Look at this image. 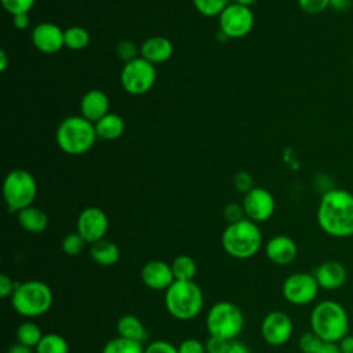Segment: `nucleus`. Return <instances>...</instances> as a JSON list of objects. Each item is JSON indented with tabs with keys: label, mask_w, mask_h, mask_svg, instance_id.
Returning a JSON list of instances; mask_svg holds the SVG:
<instances>
[{
	"label": "nucleus",
	"mask_w": 353,
	"mask_h": 353,
	"mask_svg": "<svg viewBox=\"0 0 353 353\" xmlns=\"http://www.w3.org/2000/svg\"><path fill=\"white\" fill-rule=\"evenodd\" d=\"M109 105L110 101L106 92L98 88H92L87 91L80 101V116L90 120L91 123H97L110 112Z\"/></svg>",
	"instance_id": "obj_19"
},
{
	"label": "nucleus",
	"mask_w": 353,
	"mask_h": 353,
	"mask_svg": "<svg viewBox=\"0 0 353 353\" xmlns=\"http://www.w3.org/2000/svg\"><path fill=\"white\" fill-rule=\"evenodd\" d=\"M310 330L324 342H339L349 334L350 320L346 309L336 301L325 299L314 305L309 317Z\"/></svg>",
	"instance_id": "obj_2"
},
{
	"label": "nucleus",
	"mask_w": 353,
	"mask_h": 353,
	"mask_svg": "<svg viewBox=\"0 0 353 353\" xmlns=\"http://www.w3.org/2000/svg\"><path fill=\"white\" fill-rule=\"evenodd\" d=\"M223 353H250V350H248L245 343L234 339V341H230L228 343V347L225 349Z\"/></svg>",
	"instance_id": "obj_42"
},
{
	"label": "nucleus",
	"mask_w": 353,
	"mask_h": 353,
	"mask_svg": "<svg viewBox=\"0 0 353 353\" xmlns=\"http://www.w3.org/2000/svg\"><path fill=\"white\" fill-rule=\"evenodd\" d=\"M116 54L117 57L124 62H131L134 61L135 58L141 57L139 55V48L137 47V44L131 40H121L117 47H116Z\"/></svg>",
	"instance_id": "obj_33"
},
{
	"label": "nucleus",
	"mask_w": 353,
	"mask_h": 353,
	"mask_svg": "<svg viewBox=\"0 0 353 353\" xmlns=\"http://www.w3.org/2000/svg\"><path fill=\"white\" fill-rule=\"evenodd\" d=\"M313 274L319 283L320 290L325 291L339 290L347 280V270L345 265L334 259L320 263Z\"/></svg>",
	"instance_id": "obj_18"
},
{
	"label": "nucleus",
	"mask_w": 353,
	"mask_h": 353,
	"mask_svg": "<svg viewBox=\"0 0 353 353\" xmlns=\"http://www.w3.org/2000/svg\"><path fill=\"white\" fill-rule=\"evenodd\" d=\"M241 204L245 212V218L254 221L255 223L270 219L276 210L273 194L268 189L259 186H254L250 192H247Z\"/></svg>",
	"instance_id": "obj_14"
},
{
	"label": "nucleus",
	"mask_w": 353,
	"mask_h": 353,
	"mask_svg": "<svg viewBox=\"0 0 353 353\" xmlns=\"http://www.w3.org/2000/svg\"><path fill=\"white\" fill-rule=\"evenodd\" d=\"M12 23L18 30H25L29 28L30 25V19L28 14H17L12 15Z\"/></svg>",
	"instance_id": "obj_43"
},
{
	"label": "nucleus",
	"mask_w": 353,
	"mask_h": 353,
	"mask_svg": "<svg viewBox=\"0 0 353 353\" xmlns=\"http://www.w3.org/2000/svg\"><path fill=\"white\" fill-rule=\"evenodd\" d=\"M338 345L342 353H353V335L347 334L338 342Z\"/></svg>",
	"instance_id": "obj_44"
},
{
	"label": "nucleus",
	"mask_w": 353,
	"mask_h": 353,
	"mask_svg": "<svg viewBox=\"0 0 353 353\" xmlns=\"http://www.w3.org/2000/svg\"><path fill=\"white\" fill-rule=\"evenodd\" d=\"M43 335L44 334L41 332V328L33 321L21 323L17 328V332H15L17 342L22 343L25 346H29L32 349H34L39 345Z\"/></svg>",
	"instance_id": "obj_26"
},
{
	"label": "nucleus",
	"mask_w": 353,
	"mask_h": 353,
	"mask_svg": "<svg viewBox=\"0 0 353 353\" xmlns=\"http://www.w3.org/2000/svg\"><path fill=\"white\" fill-rule=\"evenodd\" d=\"M36 353H69L68 341L59 334H44L39 345L34 347Z\"/></svg>",
	"instance_id": "obj_27"
},
{
	"label": "nucleus",
	"mask_w": 353,
	"mask_h": 353,
	"mask_svg": "<svg viewBox=\"0 0 353 353\" xmlns=\"http://www.w3.org/2000/svg\"><path fill=\"white\" fill-rule=\"evenodd\" d=\"M178 353H207L205 345L197 338H186L178 345Z\"/></svg>",
	"instance_id": "obj_39"
},
{
	"label": "nucleus",
	"mask_w": 353,
	"mask_h": 353,
	"mask_svg": "<svg viewBox=\"0 0 353 353\" xmlns=\"http://www.w3.org/2000/svg\"><path fill=\"white\" fill-rule=\"evenodd\" d=\"M294 332V324L291 317L281 310L269 312L261 323V335L263 341L270 346L285 345Z\"/></svg>",
	"instance_id": "obj_12"
},
{
	"label": "nucleus",
	"mask_w": 353,
	"mask_h": 353,
	"mask_svg": "<svg viewBox=\"0 0 353 353\" xmlns=\"http://www.w3.org/2000/svg\"><path fill=\"white\" fill-rule=\"evenodd\" d=\"M223 218L228 222V225L244 219L245 218V212H244L243 204H239V203H229V204H226L225 208H223Z\"/></svg>",
	"instance_id": "obj_35"
},
{
	"label": "nucleus",
	"mask_w": 353,
	"mask_h": 353,
	"mask_svg": "<svg viewBox=\"0 0 353 353\" xmlns=\"http://www.w3.org/2000/svg\"><path fill=\"white\" fill-rule=\"evenodd\" d=\"M317 353H342L336 342H324Z\"/></svg>",
	"instance_id": "obj_46"
},
{
	"label": "nucleus",
	"mask_w": 353,
	"mask_h": 353,
	"mask_svg": "<svg viewBox=\"0 0 353 353\" xmlns=\"http://www.w3.org/2000/svg\"><path fill=\"white\" fill-rule=\"evenodd\" d=\"M171 268H172L175 280L190 281V280H194V277L197 274L196 261L190 255H186V254L175 256L174 261L171 262Z\"/></svg>",
	"instance_id": "obj_25"
},
{
	"label": "nucleus",
	"mask_w": 353,
	"mask_h": 353,
	"mask_svg": "<svg viewBox=\"0 0 353 353\" xmlns=\"http://www.w3.org/2000/svg\"><path fill=\"white\" fill-rule=\"evenodd\" d=\"M109 229V219L99 207L84 208L76 221V232L88 243L94 244L105 239Z\"/></svg>",
	"instance_id": "obj_13"
},
{
	"label": "nucleus",
	"mask_w": 353,
	"mask_h": 353,
	"mask_svg": "<svg viewBox=\"0 0 353 353\" xmlns=\"http://www.w3.org/2000/svg\"><path fill=\"white\" fill-rule=\"evenodd\" d=\"M323 343H324V341L316 332H313L310 330L307 332H303L299 336L298 347L302 353H317Z\"/></svg>",
	"instance_id": "obj_32"
},
{
	"label": "nucleus",
	"mask_w": 353,
	"mask_h": 353,
	"mask_svg": "<svg viewBox=\"0 0 353 353\" xmlns=\"http://www.w3.org/2000/svg\"><path fill=\"white\" fill-rule=\"evenodd\" d=\"M194 8L204 17H219L232 0H192Z\"/></svg>",
	"instance_id": "obj_30"
},
{
	"label": "nucleus",
	"mask_w": 353,
	"mask_h": 353,
	"mask_svg": "<svg viewBox=\"0 0 353 353\" xmlns=\"http://www.w3.org/2000/svg\"><path fill=\"white\" fill-rule=\"evenodd\" d=\"M233 185L239 192L245 194L254 188V178L247 171H239L233 178Z\"/></svg>",
	"instance_id": "obj_38"
},
{
	"label": "nucleus",
	"mask_w": 353,
	"mask_h": 353,
	"mask_svg": "<svg viewBox=\"0 0 353 353\" xmlns=\"http://www.w3.org/2000/svg\"><path fill=\"white\" fill-rule=\"evenodd\" d=\"M95 125L83 116H69L63 119L55 131L58 148L70 156L87 153L97 141Z\"/></svg>",
	"instance_id": "obj_4"
},
{
	"label": "nucleus",
	"mask_w": 353,
	"mask_h": 353,
	"mask_svg": "<svg viewBox=\"0 0 353 353\" xmlns=\"http://www.w3.org/2000/svg\"><path fill=\"white\" fill-rule=\"evenodd\" d=\"M141 279L148 288L154 291H165L175 281L171 263L161 259L146 262L141 269Z\"/></svg>",
	"instance_id": "obj_16"
},
{
	"label": "nucleus",
	"mask_w": 353,
	"mask_h": 353,
	"mask_svg": "<svg viewBox=\"0 0 353 353\" xmlns=\"http://www.w3.org/2000/svg\"><path fill=\"white\" fill-rule=\"evenodd\" d=\"M85 244L87 241L77 232H72L62 239L61 250L68 256H76L84 251Z\"/></svg>",
	"instance_id": "obj_31"
},
{
	"label": "nucleus",
	"mask_w": 353,
	"mask_h": 353,
	"mask_svg": "<svg viewBox=\"0 0 353 353\" xmlns=\"http://www.w3.org/2000/svg\"><path fill=\"white\" fill-rule=\"evenodd\" d=\"M232 3L240 4V6H245V7H251L256 3V0H232Z\"/></svg>",
	"instance_id": "obj_49"
},
{
	"label": "nucleus",
	"mask_w": 353,
	"mask_h": 353,
	"mask_svg": "<svg viewBox=\"0 0 353 353\" xmlns=\"http://www.w3.org/2000/svg\"><path fill=\"white\" fill-rule=\"evenodd\" d=\"M265 254L270 262L277 266L292 263L298 256V245L294 239L285 234L273 236L266 241Z\"/></svg>",
	"instance_id": "obj_17"
},
{
	"label": "nucleus",
	"mask_w": 353,
	"mask_h": 353,
	"mask_svg": "<svg viewBox=\"0 0 353 353\" xmlns=\"http://www.w3.org/2000/svg\"><path fill=\"white\" fill-rule=\"evenodd\" d=\"M298 6L307 14H320L330 7V0H298Z\"/></svg>",
	"instance_id": "obj_37"
},
{
	"label": "nucleus",
	"mask_w": 353,
	"mask_h": 353,
	"mask_svg": "<svg viewBox=\"0 0 353 353\" xmlns=\"http://www.w3.org/2000/svg\"><path fill=\"white\" fill-rule=\"evenodd\" d=\"M18 283H15L10 276L7 274H1L0 276V296L1 298H8L12 296L15 288H17Z\"/></svg>",
	"instance_id": "obj_41"
},
{
	"label": "nucleus",
	"mask_w": 353,
	"mask_h": 353,
	"mask_svg": "<svg viewBox=\"0 0 353 353\" xmlns=\"http://www.w3.org/2000/svg\"><path fill=\"white\" fill-rule=\"evenodd\" d=\"M37 196V182L34 176L23 168L10 171L3 182V197L10 212L33 205Z\"/></svg>",
	"instance_id": "obj_8"
},
{
	"label": "nucleus",
	"mask_w": 353,
	"mask_h": 353,
	"mask_svg": "<svg viewBox=\"0 0 353 353\" xmlns=\"http://www.w3.org/2000/svg\"><path fill=\"white\" fill-rule=\"evenodd\" d=\"M116 331L119 336L125 339L137 341V342H146L148 341V331L143 323L134 314H124L116 323Z\"/></svg>",
	"instance_id": "obj_24"
},
{
	"label": "nucleus",
	"mask_w": 353,
	"mask_h": 353,
	"mask_svg": "<svg viewBox=\"0 0 353 353\" xmlns=\"http://www.w3.org/2000/svg\"><path fill=\"white\" fill-rule=\"evenodd\" d=\"M63 41L69 50L80 51L90 44V33L81 26H69L63 32Z\"/></svg>",
	"instance_id": "obj_29"
},
{
	"label": "nucleus",
	"mask_w": 353,
	"mask_h": 353,
	"mask_svg": "<svg viewBox=\"0 0 353 353\" xmlns=\"http://www.w3.org/2000/svg\"><path fill=\"white\" fill-rule=\"evenodd\" d=\"M97 137L103 141H114L119 139L125 130V123L123 117L117 113L109 112L101 120L94 123Z\"/></svg>",
	"instance_id": "obj_23"
},
{
	"label": "nucleus",
	"mask_w": 353,
	"mask_h": 353,
	"mask_svg": "<svg viewBox=\"0 0 353 353\" xmlns=\"http://www.w3.org/2000/svg\"><path fill=\"white\" fill-rule=\"evenodd\" d=\"M320 229L335 239L353 236V194L345 189H328L321 194L317 207Z\"/></svg>",
	"instance_id": "obj_1"
},
{
	"label": "nucleus",
	"mask_w": 353,
	"mask_h": 353,
	"mask_svg": "<svg viewBox=\"0 0 353 353\" xmlns=\"http://www.w3.org/2000/svg\"><path fill=\"white\" fill-rule=\"evenodd\" d=\"M156 83V66L142 57L123 65L120 72V84L131 95H143L149 92Z\"/></svg>",
	"instance_id": "obj_9"
},
{
	"label": "nucleus",
	"mask_w": 353,
	"mask_h": 353,
	"mask_svg": "<svg viewBox=\"0 0 353 353\" xmlns=\"http://www.w3.org/2000/svg\"><path fill=\"white\" fill-rule=\"evenodd\" d=\"M205 327L212 336L234 341L244 328V314L236 303L219 301L210 307L205 317Z\"/></svg>",
	"instance_id": "obj_7"
},
{
	"label": "nucleus",
	"mask_w": 353,
	"mask_h": 353,
	"mask_svg": "<svg viewBox=\"0 0 353 353\" xmlns=\"http://www.w3.org/2000/svg\"><path fill=\"white\" fill-rule=\"evenodd\" d=\"M164 305L167 312L176 320L188 321L194 319L203 309L204 295L194 280H175L164 291Z\"/></svg>",
	"instance_id": "obj_5"
},
{
	"label": "nucleus",
	"mask_w": 353,
	"mask_h": 353,
	"mask_svg": "<svg viewBox=\"0 0 353 353\" xmlns=\"http://www.w3.org/2000/svg\"><path fill=\"white\" fill-rule=\"evenodd\" d=\"M120 248L119 245L112 241L102 239L90 247V256L91 259L99 265V266H113L119 262L120 259Z\"/></svg>",
	"instance_id": "obj_22"
},
{
	"label": "nucleus",
	"mask_w": 353,
	"mask_h": 353,
	"mask_svg": "<svg viewBox=\"0 0 353 353\" xmlns=\"http://www.w3.org/2000/svg\"><path fill=\"white\" fill-rule=\"evenodd\" d=\"M143 353H178V346L172 345L170 341L156 339L145 346Z\"/></svg>",
	"instance_id": "obj_36"
},
{
	"label": "nucleus",
	"mask_w": 353,
	"mask_h": 353,
	"mask_svg": "<svg viewBox=\"0 0 353 353\" xmlns=\"http://www.w3.org/2000/svg\"><path fill=\"white\" fill-rule=\"evenodd\" d=\"M63 32L61 26L52 22L37 23L30 33V40L34 48L43 54H55L65 47Z\"/></svg>",
	"instance_id": "obj_15"
},
{
	"label": "nucleus",
	"mask_w": 353,
	"mask_h": 353,
	"mask_svg": "<svg viewBox=\"0 0 353 353\" xmlns=\"http://www.w3.org/2000/svg\"><path fill=\"white\" fill-rule=\"evenodd\" d=\"M7 353H33V349L29 347V346H25L22 343H14Z\"/></svg>",
	"instance_id": "obj_47"
},
{
	"label": "nucleus",
	"mask_w": 353,
	"mask_h": 353,
	"mask_svg": "<svg viewBox=\"0 0 353 353\" xmlns=\"http://www.w3.org/2000/svg\"><path fill=\"white\" fill-rule=\"evenodd\" d=\"M320 287L314 274L307 272H296L290 274L281 285L283 298L295 306L312 303L319 295Z\"/></svg>",
	"instance_id": "obj_10"
},
{
	"label": "nucleus",
	"mask_w": 353,
	"mask_h": 353,
	"mask_svg": "<svg viewBox=\"0 0 353 353\" xmlns=\"http://www.w3.org/2000/svg\"><path fill=\"white\" fill-rule=\"evenodd\" d=\"M143 352H145L143 343L125 339L119 335L116 338L109 339L102 347V353H143Z\"/></svg>",
	"instance_id": "obj_28"
},
{
	"label": "nucleus",
	"mask_w": 353,
	"mask_h": 353,
	"mask_svg": "<svg viewBox=\"0 0 353 353\" xmlns=\"http://www.w3.org/2000/svg\"><path fill=\"white\" fill-rule=\"evenodd\" d=\"M52 302V290L47 283L40 280L18 283L11 296L14 310L26 319H34L46 314L51 309Z\"/></svg>",
	"instance_id": "obj_6"
},
{
	"label": "nucleus",
	"mask_w": 353,
	"mask_h": 353,
	"mask_svg": "<svg viewBox=\"0 0 353 353\" xmlns=\"http://www.w3.org/2000/svg\"><path fill=\"white\" fill-rule=\"evenodd\" d=\"M353 0H330V7L335 11H346L350 8Z\"/></svg>",
	"instance_id": "obj_45"
},
{
	"label": "nucleus",
	"mask_w": 353,
	"mask_h": 353,
	"mask_svg": "<svg viewBox=\"0 0 353 353\" xmlns=\"http://www.w3.org/2000/svg\"><path fill=\"white\" fill-rule=\"evenodd\" d=\"M34 3L36 0H1L4 10L11 17L17 14H28L33 8Z\"/></svg>",
	"instance_id": "obj_34"
},
{
	"label": "nucleus",
	"mask_w": 353,
	"mask_h": 353,
	"mask_svg": "<svg viewBox=\"0 0 353 353\" xmlns=\"http://www.w3.org/2000/svg\"><path fill=\"white\" fill-rule=\"evenodd\" d=\"M254 12L251 7L230 3L218 17L219 30L228 39H241L254 28Z\"/></svg>",
	"instance_id": "obj_11"
},
{
	"label": "nucleus",
	"mask_w": 353,
	"mask_h": 353,
	"mask_svg": "<svg viewBox=\"0 0 353 353\" xmlns=\"http://www.w3.org/2000/svg\"><path fill=\"white\" fill-rule=\"evenodd\" d=\"M8 66V58H7V52L6 50H1L0 51V70L4 72Z\"/></svg>",
	"instance_id": "obj_48"
},
{
	"label": "nucleus",
	"mask_w": 353,
	"mask_h": 353,
	"mask_svg": "<svg viewBox=\"0 0 353 353\" xmlns=\"http://www.w3.org/2000/svg\"><path fill=\"white\" fill-rule=\"evenodd\" d=\"M230 341H225L222 338H218V336H212L210 335L208 339L204 342L205 345V352L207 353H223L225 349L228 347V343Z\"/></svg>",
	"instance_id": "obj_40"
},
{
	"label": "nucleus",
	"mask_w": 353,
	"mask_h": 353,
	"mask_svg": "<svg viewBox=\"0 0 353 353\" xmlns=\"http://www.w3.org/2000/svg\"><path fill=\"white\" fill-rule=\"evenodd\" d=\"M174 52V46L170 39L164 36L148 37L139 47V55L148 62L156 65L167 62Z\"/></svg>",
	"instance_id": "obj_20"
},
{
	"label": "nucleus",
	"mask_w": 353,
	"mask_h": 353,
	"mask_svg": "<svg viewBox=\"0 0 353 353\" xmlns=\"http://www.w3.org/2000/svg\"><path fill=\"white\" fill-rule=\"evenodd\" d=\"M223 251L234 259H250L262 247V233L254 221L244 218L229 223L221 236Z\"/></svg>",
	"instance_id": "obj_3"
},
{
	"label": "nucleus",
	"mask_w": 353,
	"mask_h": 353,
	"mask_svg": "<svg viewBox=\"0 0 353 353\" xmlns=\"http://www.w3.org/2000/svg\"><path fill=\"white\" fill-rule=\"evenodd\" d=\"M17 219H18L19 226L23 230L33 233V234L44 232L48 226L47 214L34 205L26 207V208L21 210L19 212H17Z\"/></svg>",
	"instance_id": "obj_21"
}]
</instances>
